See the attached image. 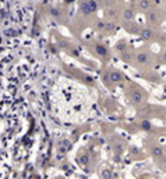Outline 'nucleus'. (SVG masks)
<instances>
[{"label": "nucleus", "instance_id": "obj_1", "mask_svg": "<svg viewBox=\"0 0 166 179\" xmlns=\"http://www.w3.org/2000/svg\"><path fill=\"white\" fill-rule=\"evenodd\" d=\"M151 60H152V58L147 51H141L135 55V62L138 66H148L151 63Z\"/></svg>", "mask_w": 166, "mask_h": 179}, {"label": "nucleus", "instance_id": "obj_2", "mask_svg": "<svg viewBox=\"0 0 166 179\" xmlns=\"http://www.w3.org/2000/svg\"><path fill=\"white\" fill-rule=\"evenodd\" d=\"M128 97H130V101L134 104H140L144 101V94L141 92L140 90H131Z\"/></svg>", "mask_w": 166, "mask_h": 179}, {"label": "nucleus", "instance_id": "obj_3", "mask_svg": "<svg viewBox=\"0 0 166 179\" xmlns=\"http://www.w3.org/2000/svg\"><path fill=\"white\" fill-rule=\"evenodd\" d=\"M109 78H110L112 83H120V81L124 80V76L117 70H110V73H109Z\"/></svg>", "mask_w": 166, "mask_h": 179}, {"label": "nucleus", "instance_id": "obj_4", "mask_svg": "<svg viewBox=\"0 0 166 179\" xmlns=\"http://www.w3.org/2000/svg\"><path fill=\"white\" fill-rule=\"evenodd\" d=\"M151 154H152L155 158H160V157L165 155V150L162 148V146L155 144V146H151Z\"/></svg>", "mask_w": 166, "mask_h": 179}, {"label": "nucleus", "instance_id": "obj_5", "mask_svg": "<svg viewBox=\"0 0 166 179\" xmlns=\"http://www.w3.org/2000/svg\"><path fill=\"white\" fill-rule=\"evenodd\" d=\"M140 35L144 41H151L155 34H153V31L151 28H142V30H140Z\"/></svg>", "mask_w": 166, "mask_h": 179}, {"label": "nucleus", "instance_id": "obj_6", "mask_svg": "<svg viewBox=\"0 0 166 179\" xmlns=\"http://www.w3.org/2000/svg\"><path fill=\"white\" fill-rule=\"evenodd\" d=\"M147 20L149 23H158V20H159V13H158V10L151 8L149 11H147Z\"/></svg>", "mask_w": 166, "mask_h": 179}, {"label": "nucleus", "instance_id": "obj_7", "mask_svg": "<svg viewBox=\"0 0 166 179\" xmlns=\"http://www.w3.org/2000/svg\"><path fill=\"white\" fill-rule=\"evenodd\" d=\"M95 51H96V53H98L99 56H102V58H106V56L109 55L108 48H106L105 45H102V44H96L95 45Z\"/></svg>", "mask_w": 166, "mask_h": 179}, {"label": "nucleus", "instance_id": "obj_8", "mask_svg": "<svg viewBox=\"0 0 166 179\" xmlns=\"http://www.w3.org/2000/svg\"><path fill=\"white\" fill-rule=\"evenodd\" d=\"M137 6H138V8L142 10V11H149V10L152 8V3L148 1V0H142V1H138V3H137Z\"/></svg>", "mask_w": 166, "mask_h": 179}, {"label": "nucleus", "instance_id": "obj_9", "mask_svg": "<svg viewBox=\"0 0 166 179\" xmlns=\"http://www.w3.org/2000/svg\"><path fill=\"white\" fill-rule=\"evenodd\" d=\"M120 59L124 62V63H131L133 62V53L131 52H123V53H120Z\"/></svg>", "mask_w": 166, "mask_h": 179}, {"label": "nucleus", "instance_id": "obj_10", "mask_svg": "<svg viewBox=\"0 0 166 179\" xmlns=\"http://www.w3.org/2000/svg\"><path fill=\"white\" fill-rule=\"evenodd\" d=\"M123 18L126 20V21H131V20L134 18V10L133 8H126L124 13H123Z\"/></svg>", "mask_w": 166, "mask_h": 179}, {"label": "nucleus", "instance_id": "obj_11", "mask_svg": "<svg viewBox=\"0 0 166 179\" xmlns=\"http://www.w3.org/2000/svg\"><path fill=\"white\" fill-rule=\"evenodd\" d=\"M126 49H127V42L126 41H119L117 45H116V51L123 53V52H126Z\"/></svg>", "mask_w": 166, "mask_h": 179}, {"label": "nucleus", "instance_id": "obj_12", "mask_svg": "<svg viewBox=\"0 0 166 179\" xmlns=\"http://www.w3.org/2000/svg\"><path fill=\"white\" fill-rule=\"evenodd\" d=\"M140 126L142 130H145V132H148V130H151V128H152V125H151V122L147 121V119H144V121L140 122Z\"/></svg>", "mask_w": 166, "mask_h": 179}, {"label": "nucleus", "instance_id": "obj_13", "mask_svg": "<svg viewBox=\"0 0 166 179\" xmlns=\"http://www.w3.org/2000/svg\"><path fill=\"white\" fill-rule=\"evenodd\" d=\"M101 178L102 179H112V172L109 171L108 168H103L101 171Z\"/></svg>", "mask_w": 166, "mask_h": 179}, {"label": "nucleus", "instance_id": "obj_14", "mask_svg": "<svg viewBox=\"0 0 166 179\" xmlns=\"http://www.w3.org/2000/svg\"><path fill=\"white\" fill-rule=\"evenodd\" d=\"M80 10H81L84 14H90L91 13V10H90V7H88V4H87V1H84V3L80 4Z\"/></svg>", "mask_w": 166, "mask_h": 179}, {"label": "nucleus", "instance_id": "obj_15", "mask_svg": "<svg viewBox=\"0 0 166 179\" xmlns=\"http://www.w3.org/2000/svg\"><path fill=\"white\" fill-rule=\"evenodd\" d=\"M87 4H88V7H90V10L91 11H95L96 8H98V3H95V1H87Z\"/></svg>", "mask_w": 166, "mask_h": 179}, {"label": "nucleus", "instance_id": "obj_16", "mask_svg": "<svg viewBox=\"0 0 166 179\" xmlns=\"http://www.w3.org/2000/svg\"><path fill=\"white\" fill-rule=\"evenodd\" d=\"M105 30H106L108 32L115 31V23H106V27H105Z\"/></svg>", "mask_w": 166, "mask_h": 179}, {"label": "nucleus", "instance_id": "obj_17", "mask_svg": "<svg viewBox=\"0 0 166 179\" xmlns=\"http://www.w3.org/2000/svg\"><path fill=\"white\" fill-rule=\"evenodd\" d=\"M128 31L131 32V34H135V32H140V28L135 25V23H133V25L128 27Z\"/></svg>", "mask_w": 166, "mask_h": 179}, {"label": "nucleus", "instance_id": "obj_18", "mask_svg": "<svg viewBox=\"0 0 166 179\" xmlns=\"http://www.w3.org/2000/svg\"><path fill=\"white\" fill-rule=\"evenodd\" d=\"M50 14L53 16V17H60V11H59V10H56V8H52Z\"/></svg>", "mask_w": 166, "mask_h": 179}, {"label": "nucleus", "instance_id": "obj_19", "mask_svg": "<svg viewBox=\"0 0 166 179\" xmlns=\"http://www.w3.org/2000/svg\"><path fill=\"white\" fill-rule=\"evenodd\" d=\"M78 162H80V164H87V162H88V157L84 155V157H81V158H78Z\"/></svg>", "mask_w": 166, "mask_h": 179}, {"label": "nucleus", "instance_id": "obj_20", "mask_svg": "<svg viewBox=\"0 0 166 179\" xmlns=\"http://www.w3.org/2000/svg\"><path fill=\"white\" fill-rule=\"evenodd\" d=\"M105 27H106V23H102V21L98 23V28H99V30H105Z\"/></svg>", "mask_w": 166, "mask_h": 179}, {"label": "nucleus", "instance_id": "obj_21", "mask_svg": "<svg viewBox=\"0 0 166 179\" xmlns=\"http://www.w3.org/2000/svg\"><path fill=\"white\" fill-rule=\"evenodd\" d=\"M131 153H135V154H137V153H138V150H137V148H134V147H133V148H131Z\"/></svg>", "mask_w": 166, "mask_h": 179}, {"label": "nucleus", "instance_id": "obj_22", "mask_svg": "<svg viewBox=\"0 0 166 179\" xmlns=\"http://www.w3.org/2000/svg\"><path fill=\"white\" fill-rule=\"evenodd\" d=\"M162 59H163V62H165V63H166V52H165V53H163V55H162Z\"/></svg>", "mask_w": 166, "mask_h": 179}, {"label": "nucleus", "instance_id": "obj_23", "mask_svg": "<svg viewBox=\"0 0 166 179\" xmlns=\"http://www.w3.org/2000/svg\"><path fill=\"white\" fill-rule=\"evenodd\" d=\"M165 136H166V130H165Z\"/></svg>", "mask_w": 166, "mask_h": 179}]
</instances>
